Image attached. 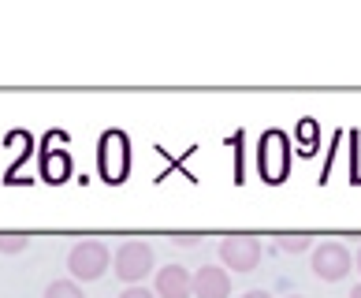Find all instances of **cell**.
Here are the masks:
<instances>
[{"mask_svg":"<svg viewBox=\"0 0 361 298\" xmlns=\"http://www.w3.org/2000/svg\"><path fill=\"white\" fill-rule=\"evenodd\" d=\"M112 265H116L119 280L130 283V287H138V280H145L153 273V246L145 239H130V242H123V246L116 250Z\"/></svg>","mask_w":361,"mask_h":298,"instance_id":"obj_2","label":"cell"},{"mask_svg":"<svg viewBox=\"0 0 361 298\" xmlns=\"http://www.w3.org/2000/svg\"><path fill=\"white\" fill-rule=\"evenodd\" d=\"M26 246H30V235H23V232L0 235V254H23Z\"/></svg>","mask_w":361,"mask_h":298,"instance_id":"obj_10","label":"cell"},{"mask_svg":"<svg viewBox=\"0 0 361 298\" xmlns=\"http://www.w3.org/2000/svg\"><path fill=\"white\" fill-rule=\"evenodd\" d=\"M243 298H272V291H246Z\"/></svg>","mask_w":361,"mask_h":298,"instance_id":"obj_14","label":"cell"},{"mask_svg":"<svg viewBox=\"0 0 361 298\" xmlns=\"http://www.w3.org/2000/svg\"><path fill=\"white\" fill-rule=\"evenodd\" d=\"M171 242H176V246H197V242H202V235H171Z\"/></svg>","mask_w":361,"mask_h":298,"instance_id":"obj_12","label":"cell"},{"mask_svg":"<svg viewBox=\"0 0 361 298\" xmlns=\"http://www.w3.org/2000/svg\"><path fill=\"white\" fill-rule=\"evenodd\" d=\"M119 298H153V291H145V287H127Z\"/></svg>","mask_w":361,"mask_h":298,"instance_id":"obj_13","label":"cell"},{"mask_svg":"<svg viewBox=\"0 0 361 298\" xmlns=\"http://www.w3.org/2000/svg\"><path fill=\"white\" fill-rule=\"evenodd\" d=\"M220 261H224V268H235V273H253L261 261V239L257 235H227L220 242Z\"/></svg>","mask_w":361,"mask_h":298,"instance_id":"obj_4","label":"cell"},{"mask_svg":"<svg viewBox=\"0 0 361 298\" xmlns=\"http://www.w3.org/2000/svg\"><path fill=\"white\" fill-rule=\"evenodd\" d=\"M109 265H112V254L101 239H82V242H75L71 254H68V268H71L75 280H101L109 273Z\"/></svg>","mask_w":361,"mask_h":298,"instance_id":"obj_1","label":"cell"},{"mask_svg":"<svg viewBox=\"0 0 361 298\" xmlns=\"http://www.w3.org/2000/svg\"><path fill=\"white\" fill-rule=\"evenodd\" d=\"M287 298H302V294H287Z\"/></svg>","mask_w":361,"mask_h":298,"instance_id":"obj_17","label":"cell"},{"mask_svg":"<svg viewBox=\"0 0 361 298\" xmlns=\"http://www.w3.org/2000/svg\"><path fill=\"white\" fill-rule=\"evenodd\" d=\"M350 298H361V283H357V287H354V291H350Z\"/></svg>","mask_w":361,"mask_h":298,"instance_id":"obj_15","label":"cell"},{"mask_svg":"<svg viewBox=\"0 0 361 298\" xmlns=\"http://www.w3.org/2000/svg\"><path fill=\"white\" fill-rule=\"evenodd\" d=\"M350 268H354V257H350V250H346L343 242H320V246L313 250V273L324 283L346 280Z\"/></svg>","mask_w":361,"mask_h":298,"instance_id":"obj_3","label":"cell"},{"mask_svg":"<svg viewBox=\"0 0 361 298\" xmlns=\"http://www.w3.org/2000/svg\"><path fill=\"white\" fill-rule=\"evenodd\" d=\"M194 294V276L183 265H164L157 273V298H190Z\"/></svg>","mask_w":361,"mask_h":298,"instance_id":"obj_6","label":"cell"},{"mask_svg":"<svg viewBox=\"0 0 361 298\" xmlns=\"http://www.w3.org/2000/svg\"><path fill=\"white\" fill-rule=\"evenodd\" d=\"M276 246H279V250H287V254H302V250H310V246H313V235H279V239H276Z\"/></svg>","mask_w":361,"mask_h":298,"instance_id":"obj_9","label":"cell"},{"mask_svg":"<svg viewBox=\"0 0 361 298\" xmlns=\"http://www.w3.org/2000/svg\"><path fill=\"white\" fill-rule=\"evenodd\" d=\"M97 160H101V175L109 183H119L127 175V138L119 131H109L101 138V153H97Z\"/></svg>","mask_w":361,"mask_h":298,"instance_id":"obj_5","label":"cell"},{"mask_svg":"<svg viewBox=\"0 0 361 298\" xmlns=\"http://www.w3.org/2000/svg\"><path fill=\"white\" fill-rule=\"evenodd\" d=\"M63 175H68V157H63V160L49 157V160H45V179H49V183H60Z\"/></svg>","mask_w":361,"mask_h":298,"instance_id":"obj_11","label":"cell"},{"mask_svg":"<svg viewBox=\"0 0 361 298\" xmlns=\"http://www.w3.org/2000/svg\"><path fill=\"white\" fill-rule=\"evenodd\" d=\"M227 294H231V276H227V268L202 265L194 273V298H227Z\"/></svg>","mask_w":361,"mask_h":298,"instance_id":"obj_7","label":"cell"},{"mask_svg":"<svg viewBox=\"0 0 361 298\" xmlns=\"http://www.w3.org/2000/svg\"><path fill=\"white\" fill-rule=\"evenodd\" d=\"M45 298H86V294L75 280H52L45 287Z\"/></svg>","mask_w":361,"mask_h":298,"instance_id":"obj_8","label":"cell"},{"mask_svg":"<svg viewBox=\"0 0 361 298\" xmlns=\"http://www.w3.org/2000/svg\"><path fill=\"white\" fill-rule=\"evenodd\" d=\"M354 265H357V268H361V250H357V257H354Z\"/></svg>","mask_w":361,"mask_h":298,"instance_id":"obj_16","label":"cell"}]
</instances>
